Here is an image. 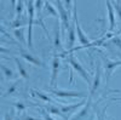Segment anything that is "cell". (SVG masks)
Here are the masks:
<instances>
[{
	"mask_svg": "<svg viewBox=\"0 0 121 120\" xmlns=\"http://www.w3.org/2000/svg\"><path fill=\"white\" fill-rule=\"evenodd\" d=\"M4 120H13V116H12V114L6 113V114L4 115Z\"/></svg>",
	"mask_w": 121,
	"mask_h": 120,
	"instance_id": "f546056e",
	"label": "cell"
},
{
	"mask_svg": "<svg viewBox=\"0 0 121 120\" xmlns=\"http://www.w3.org/2000/svg\"><path fill=\"white\" fill-rule=\"evenodd\" d=\"M48 93H52L56 97H60V98H82L86 99L90 97V95L87 92H82V91H67V90H59V89H52L50 87L47 89Z\"/></svg>",
	"mask_w": 121,
	"mask_h": 120,
	"instance_id": "3957f363",
	"label": "cell"
},
{
	"mask_svg": "<svg viewBox=\"0 0 121 120\" xmlns=\"http://www.w3.org/2000/svg\"><path fill=\"white\" fill-rule=\"evenodd\" d=\"M87 103L86 99H82L81 102H79V103H74V104H68V106H59V109H60V112L63 113V115L65 116V120L69 119V116L74 114L76 109H79L80 107H84L85 104Z\"/></svg>",
	"mask_w": 121,
	"mask_h": 120,
	"instance_id": "52a82bcc",
	"label": "cell"
},
{
	"mask_svg": "<svg viewBox=\"0 0 121 120\" xmlns=\"http://www.w3.org/2000/svg\"><path fill=\"white\" fill-rule=\"evenodd\" d=\"M91 98L92 97H88L87 98V103L84 106V108L80 111L74 118H72L70 120H81L84 116H87V114H88V112H90V107H91Z\"/></svg>",
	"mask_w": 121,
	"mask_h": 120,
	"instance_id": "7c38bea8",
	"label": "cell"
},
{
	"mask_svg": "<svg viewBox=\"0 0 121 120\" xmlns=\"http://www.w3.org/2000/svg\"><path fill=\"white\" fill-rule=\"evenodd\" d=\"M0 67H1V71H3L4 76H5L7 80H12V79L16 78V73L12 71V69H10L9 67H6V66H4V64H1Z\"/></svg>",
	"mask_w": 121,
	"mask_h": 120,
	"instance_id": "d6986e66",
	"label": "cell"
},
{
	"mask_svg": "<svg viewBox=\"0 0 121 120\" xmlns=\"http://www.w3.org/2000/svg\"><path fill=\"white\" fill-rule=\"evenodd\" d=\"M105 112H107V107H104L102 111L98 113L97 119H98V120H108V119H107V115H105Z\"/></svg>",
	"mask_w": 121,
	"mask_h": 120,
	"instance_id": "d4e9b609",
	"label": "cell"
},
{
	"mask_svg": "<svg viewBox=\"0 0 121 120\" xmlns=\"http://www.w3.org/2000/svg\"><path fill=\"white\" fill-rule=\"evenodd\" d=\"M12 106L16 108V111L17 112H19V113H21V112H23V111H26V109H27V104H24L23 102H12Z\"/></svg>",
	"mask_w": 121,
	"mask_h": 120,
	"instance_id": "7402d4cb",
	"label": "cell"
},
{
	"mask_svg": "<svg viewBox=\"0 0 121 120\" xmlns=\"http://www.w3.org/2000/svg\"><path fill=\"white\" fill-rule=\"evenodd\" d=\"M30 92L33 93V96L38 97L39 99H41L43 102H51V103H55L53 99L50 97L48 95H46L45 92H43V91H39V90H36V89H30Z\"/></svg>",
	"mask_w": 121,
	"mask_h": 120,
	"instance_id": "4fadbf2b",
	"label": "cell"
},
{
	"mask_svg": "<svg viewBox=\"0 0 121 120\" xmlns=\"http://www.w3.org/2000/svg\"><path fill=\"white\" fill-rule=\"evenodd\" d=\"M13 35L15 38L18 40L19 43H24V29L23 28H18V29H13Z\"/></svg>",
	"mask_w": 121,
	"mask_h": 120,
	"instance_id": "ffe728a7",
	"label": "cell"
},
{
	"mask_svg": "<svg viewBox=\"0 0 121 120\" xmlns=\"http://www.w3.org/2000/svg\"><path fill=\"white\" fill-rule=\"evenodd\" d=\"M76 28H75V21L73 18L72 21V26H70L69 31H68V36H67V45H68V50L67 51H69V50L74 49V44H75V40H76Z\"/></svg>",
	"mask_w": 121,
	"mask_h": 120,
	"instance_id": "9c48e42d",
	"label": "cell"
},
{
	"mask_svg": "<svg viewBox=\"0 0 121 120\" xmlns=\"http://www.w3.org/2000/svg\"><path fill=\"white\" fill-rule=\"evenodd\" d=\"M113 5H114V9L116 10V15L119 16L120 21H121V3L120 1H113Z\"/></svg>",
	"mask_w": 121,
	"mask_h": 120,
	"instance_id": "cb8c5ba5",
	"label": "cell"
},
{
	"mask_svg": "<svg viewBox=\"0 0 121 120\" xmlns=\"http://www.w3.org/2000/svg\"><path fill=\"white\" fill-rule=\"evenodd\" d=\"M40 112H41V114H43L45 120H55L53 118H51V114H48L46 111H44V109H40Z\"/></svg>",
	"mask_w": 121,
	"mask_h": 120,
	"instance_id": "83f0119b",
	"label": "cell"
},
{
	"mask_svg": "<svg viewBox=\"0 0 121 120\" xmlns=\"http://www.w3.org/2000/svg\"><path fill=\"white\" fill-rule=\"evenodd\" d=\"M16 87H17V84H12L11 85V87H9V90L4 93V96H9V95H12L13 92H15V90H16Z\"/></svg>",
	"mask_w": 121,
	"mask_h": 120,
	"instance_id": "4316f807",
	"label": "cell"
},
{
	"mask_svg": "<svg viewBox=\"0 0 121 120\" xmlns=\"http://www.w3.org/2000/svg\"><path fill=\"white\" fill-rule=\"evenodd\" d=\"M13 59H15L16 67H17V71H18V73H19V76L23 78L24 80H28V79H29V75H28V72H27V69L24 68L23 63H22L21 61H19V59H18L17 57H15Z\"/></svg>",
	"mask_w": 121,
	"mask_h": 120,
	"instance_id": "5bb4252c",
	"label": "cell"
},
{
	"mask_svg": "<svg viewBox=\"0 0 121 120\" xmlns=\"http://www.w3.org/2000/svg\"><path fill=\"white\" fill-rule=\"evenodd\" d=\"M45 111L48 113V114H53V115H59L62 116L63 119H65V116L63 115V113L60 112V109L58 106H55V104H50V106H45Z\"/></svg>",
	"mask_w": 121,
	"mask_h": 120,
	"instance_id": "2e32d148",
	"label": "cell"
},
{
	"mask_svg": "<svg viewBox=\"0 0 121 120\" xmlns=\"http://www.w3.org/2000/svg\"><path fill=\"white\" fill-rule=\"evenodd\" d=\"M103 62H104V73H105V81L108 83L110 78H112L113 73L116 68L121 67V59L119 61H113L107 57H103Z\"/></svg>",
	"mask_w": 121,
	"mask_h": 120,
	"instance_id": "8992f818",
	"label": "cell"
},
{
	"mask_svg": "<svg viewBox=\"0 0 121 120\" xmlns=\"http://www.w3.org/2000/svg\"><path fill=\"white\" fill-rule=\"evenodd\" d=\"M19 56H21L22 58H24L27 62H29L30 64H34L36 67H45L44 62H41L39 58H36L35 56H33L32 53H29L28 51H26V50H23L22 47H19V51H18Z\"/></svg>",
	"mask_w": 121,
	"mask_h": 120,
	"instance_id": "ba28073f",
	"label": "cell"
},
{
	"mask_svg": "<svg viewBox=\"0 0 121 120\" xmlns=\"http://www.w3.org/2000/svg\"><path fill=\"white\" fill-rule=\"evenodd\" d=\"M27 21L22 17V16H17L16 19L10 23V28H13V29H18V28H23V26H26Z\"/></svg>",
	"mask_w": 121,
	"mask_h": 120,
	"instance_id": "e0dca14e",
	"label": "cell"
},
{
	"mask_svg": "<svg viewBox=\"0 0 121 120\" xmlns=\"http://www.w3.org/2000/svg\"><path fill=\"white\" fill-rule=\"evenodd\" d=\"M55 4L57 5V10L59 13V22L62 26V32L64 33V31H69L70 26H72V21H73V12L70 13L68 10L65 9V6H63L62 1H55Z\"/></svg>",
	"mask_w": 121,
	"mask_h": 120,
	"instance_id": "6da1fadb",
	"label": "cell"
},
{
	"mask_svg": "<svg viewBox=\"0 0 121 120\" xmlns=\"http://www.w3.org/2000/svg\"><path fill=\"white\" fill-rule=\"evenodd\" d=\"M112 43H113L116 47L121 49V39H120V38H117V36H113V38H112Z\"/></svg>",
	"mask_w": 121,
	"mask_h": 120,
	"instance_id": "484cf974",
	"label": "cell"
},
{
	"mask_svg": "<svg viewBox=\"0 0 121 120\" xmlns=\"http://www.w3.org/2000/svg\"><path fill=\"white\" fill-rule=\"evenodd\" d=\"M107 11L109 16V31H114L115 28V9L112 1H105Z\"/></svg>",
	"mask_w": 121,
	"mask_h": 120,
	"instance_id": "30bf717a",
	"label": "cell"
},
{
	"mask_svg": "<svg viewBox=\"0 0 121 120\" xmlns=\"http://www.w3.org/2000/svg\"><path fill=\"white\" fill-rule=\"evenodd\" d=\"M112 101H121V97H114L112 98Z\"/></svg>",
	"mask_w": 121,
	"mask_h": 120,
	"instance_id": "4dcf8cb0",
	"label": "cell"
},
{
	"mask_svg": "<svg viewBox=\"0 0 121 120\" xmlns=\"http://www.w3.org/2000/svg\"><path fill=\"white\" fill-rule=\"evenodd\" d=\"M44 9L46 10V12H47L48 15L53 16L55 18H57V21H58V18H59V13L56 11V9H55V6L52 5V3H50V1H45Z\"/></svg>",
	"mask_w": 121,
	"mask_h": 120,
	"instance_id": "ac0fdd59",
	"label": "cell"
},
{
	"mask_svg": "<svg viewBox=\"0 0 121 120\" xmlns=\"http://www.w3.org/2000/svg\"><path fill=\"white\" fill-rule=\"evenodd\" d=\"M60 22L57 21V26L55 27V41H53V45L58 50L62 47V43H60Z\"/></svg>",
	"mask_w": 121,
	"mask_h": 120,
	"instance_id": "9a60e30c",
	"label": "cell"
},
{
	"mask_svg": "<svg viewBox=\"0 0 121 120\" xmlns=\"http://www.w3.org/2000/svg\"><path fill=\"white\" fill-rule=\"evenodd\" d=\"M100 84V67L99 64L96 68V75H95V80L92 81V85H91V90H90V97H92L95 95V92L97 91V89L99 87Z\"/></svg>",
	"mask_w": 121,
	"mask_h": 120,
	"instance_id": "8fae6325",
	"label": "cell"
},
{
	"mask_svg": "<svg viewBox=\"0 0 121 120\" xmlns=\"http://www.w3.org/2000/svg\"><path fill=\"white\" fill-rule=\"evenodd\" d=\"M19 120H40V119H36V118H33V116H30V115H24L22 116Z\"/></svg>",
	"mask_w": 121,
	"mask_h": 120,
	"instance_id": "f1b7e54d",
	"label": "cell"
},
{
	"mask_svg": "<svg viewBox=\"0 0 121 120\" xmlns=\"http://www.w3.org/2000/svg\"><path fill=\"white\" fill-rule=\"evenodd\" d=\"M60 71V59L59 56L52 58V68H51V78H50V86L55 89L58 84V74Z\"/></svg>",
	"mask_w": 121,
	"mask_h": 120,
	"instance_id": "5b68a950",
	"label": "cell"
},
{
	"mask_svg": "<svg viewBox=\"0 0 121 120\" xmlns=\"http://www.w3.org/2000/svg\"><path fill=\"white\" fill-rule=\"evenodd\" d=\"M27 11H28V33H27V44L29 47H33V26L35 24V5L34 1H27Z\"/></svg>",
	"mask_w": 121,
	"mask_h": 120,
	"instance_id": "277c9868",
	"label": "cell"
},
{
	"mask_svg": "<svg viewBox=\"0 0 121 120\" xmlns=\"http://www.w3.org/2000/svg\"><path fill=\"white\" fill-rule=\"evenodd\" d=\"M24 5H26V3L24 1H22V0H19V1H17L16 3V12H17V16H22V13H23V10H24Z\"/></svg>",
	"mask_w": 121,
	"mask_h": 120,
	"instance_id": "44dd1931",
	"label": "cell"
},
{
	"mask_svg": "<svg viewBox=\"0 0 121 120\" xmlns=\"http://www.w3.org/2000/svg\"><path fill=\"white\" fill-rule=\"evenodd\" d=\"M67 61H68L70 68H72L74 72H76V73H78L80 76H81V78L85 80V81H87L90 85H92V80H91V75H90V73H88L86 69L82 67V64L75 58L74 55H68Z\"/></svg>",
	"mask_w": 121,
	"mask_h": 120,
	"instance_id": "7a4b0ae2",
	"label": "cell"
},
{
	"mask_svg": "<svg viewBox=\"0 0 121 120\" xmlns=\"http://www.w3.org/2000/svg\"><path fill=\"white\" fill-rule=\"evenodd\" d=\"M34 5H35V10L38 11V17H40V12H41V9L44 7L43 5H45V1H41V0L34 1Z\"/></svg>",
	"mask_w": 121,
	"mask_h": 120,
	"instance_id": "603a6c76",
	"label": "cell"
}]
</instances>
